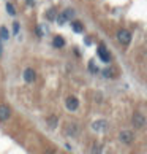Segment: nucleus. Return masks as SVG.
Wrapping results in <instances>:
<instances>
[{"instance_id": "nucleus-1", "label": "nucleus", "mask_w": 147, "mask_h": 154, "mask_svg": "<svg viewBox=\"0 0 147 154\" xmlns=\"http://www.w3.org/2000/svg\"><path fill=\"white\" fill-rule=\"evenodd\" d=\"M117 40L120 45H130V42H131V33L127 29H120L117 32Z\"/></svg>"}, {"instance_id": "nucleus-2", "label": "nucleus", "mask_w": 147, "mask_h": 154, "mask_svg": "<svg viewBox=\"0 0 147 154\" xmlns=\"http://www.w3.org/2000/svg\"><path fill=\"white\" fill-rule=\"evenodd\" d=\"M131 122H133V125H134V129H144V125H146V118H144L143 113H134Z\"/></svg>"}, {"instance_id": "nucleus-3", "label": "nucleus", "mask_w": 147, "mask_h": 154, "mask_svg": "<svg viewBox=\"0 0 147 154\" xmlns=\"http://www.w3.org/2000/svg\"><path fill=\"white\" fill-rule=\"evenodd\" d=\"M119 140H120L122 143H125V145H130V143H133L134 135H133L131 130H122V132L119 134Z\"/></svg>"}, {"instance_id": "nucleus-4", "label": "nucleus", "mask_w": 147, "mask_h": 154, "mask_svg": "<svg viewBox=\"0 0 147 154\" xmlns=\"http://www.w3.org/2000/svg\"><path fill=\"white\" fill-rule=\"evenodd\" d=\"M66 108H68L70 111H76L78 110V106H79V100L76 99V97H73V95H70L68 99H66Z\"/></svg>"}, {"instance_id": "nucleus-5", "label": "nucleus", "mask_w": 147, "mask_h": 154, "mask_svg": "<svg viewBox=\"0 0 147 154\" xmlns=\"http://www.w3.org/2000/svg\"><path fill=\"white\" fill-rule=\"evenodd\" d=\"M92 129L95 132H103V130L108 129V121H104V119H100V121H95L92 124Z\"/></svg>"}, {"instance_id": "nucleus-6", "label": "nucleus", "mask_w": 147, "mask_h": 154, "mask_svg": "<svg viewBox=\"0 0 147 154\" xmlns=\"http://www.w3.org/2000/svg\"><path fill=\"white\" fill-rule=\"evenodd\" d=\"M35 78H37V73L33 68H25L24 70V81L25 83H33L35 81Z\"/></svg>"}, {"instance_id": "nucleus-7", "label": "nucleus", "mask_w": 147, "mask_h": 154, "mask_svg": "<svg viewBox=\"0 0 147 154\" xmlns=\"http://www.w3.org/2000/svg\"><path fill=\"white\" fill-rule=\"evenodd\" d=\"M11 116V110L7 105H0V121H8Z\"/></svg>"}, {"instance_id": "nucleus-8", "label": "nucleus", "mask_w": 147, "mask_h": 154, "mask_svg": "<svg viewBox=\"0 0 147 154\" xmlns=\"http://www.w3.org/2000/svg\"><path fill=\"white\" fill-rule=\"evenodd\" d=\"M65 132H66V135H68V137H76L78 134H79V127H78V125L76 124H68V125H66V130H65Z\"/></svg>"}, {"instance_id": "nucleus-9", "label": "nucleus", "mask_w": 147, "mask_h": 154, "mask_svg": "<svg viewBox=\"0 0 147 154\" xmlns=\"http://www.w3.org/2000/svg\"><path fill=\"white\" fill-rule=\"evenodd\" d=\"M98 56H100V57H101V60H103V62H109V54H108V51H106V48L103 46V45H100V46H98Z\"/></svg>"}, {"instance_id": "nucleus-10", "label": "nucleus", "mask_w": 147, "mask_h": 154, "mask_svg": "<svg viewBox=\"0 0 147 154\" xmlns=\"http://www.w3.org/2000/svg\"><path fill=\"white\" fill-rule=\"evenodd\" d=\"M52 45H54L55 48H63V46H65V40H63V37H54Z\"/></svg>"}, {"instance_id": "nucleus-11", "label": "nucleus", "mask_w": 147, "mask_h": 154, "mask_svg": "<svg viewBox=\"0 0 147 154\" xmlns=\"http://www.w3.org/2000/svg\"><path fill=\"white\" fill-rule=\"evenodd\" d=\"M57 122H59L57 116H49V118H48V124H49L51 129H55V127H57Z\"/></svg>"}, {"instance_id": "nucleus-12", "label": "nucleus", "mask_w": 147, "mask_h": 154, "mask_svg": "<svg viewBox=\"0 0 147 154\" xmlns=\"http://www.w3.org/2000/svg\"><path fill=\"white\" fill-rule=\"evenodd\" d=\"M8 37H10V33L7 30V27H2V29H0V38L5 42V40H8Z\"/></svg>"}, {"instance_id": "nucleus-13", "label": "nucleus", "mask_w": 147, "mask_h": 154, "mask_svg": "<svg viewBox=\"0 0 147 154\" xmlns=\"http://www.w3.org/2000/svg\"><path fill=\"white\" fill-rule=\"evenodd\" d=\"M73 29H75V32H78V33H81L84 29H82V24H81V22H78V21H75V22H73Z\"/></svg>"}, {"instance_id": "nucleus-14", "label": "nucleus", "mask_w": 147, "mask_h": 154, "mask_svg": "<svg viewBox=\"0 0 147 154\" xmlns=\"http://www.w3.org/2000/svg\"><path fill=\"white\" fill-rule=\"evenodd\" d=\"M62 14H63V18H65V19H71V18H73V14H75V11L68 8V10H65Z\"/></svg>"}, {"instance_id": "nucleus-15", "label": "nucleus", "mask_w": 147, "mask_h": 154, "mask_svg": "<svg viewBox=\"0 0 147 154\" xmlns=\"http://www.w3.org/2000/svg\"><path fill=\"white\" fill-rule=\"evenodd\" d=\"M46 18L49 19V21H54L55 19V11L51 8V10H48V13H46Z\"/></svg>"}, {"instance_id": "nucleus-16", "label": "nucleus", "mask_w": 147, "mask_h": 154, "mask_svg": "<svg viewBox=\"0 0 147 154\" xmlns=\"http://www.w3.org/2000/svg\"><path fill=\"white\" fill-rule=\"evenodd\" d=\"M7 11H8L11 16H16V10H14V7L11 3H7Z\"/></svg>"}, {"instance_id": "nucleus-17", "label": "nucleus", "mask_w": 147, "mask_h": 154, "mask_svg": "<svg viewBox=\"0 0 147 154\" xmlns=\"http://www.w3.org/2000/svg\"><path fill=\"white\" fill-rule=\"evenodd\" d=\"M104 76H106V78H112V76H114V70L106 68V70H104Z\"/></svg>"}, {"instance_id": "nucleus-18", "label": "nucleus", "mask_w": 147, "mask_h": 154, "mask_svg": "<svg viewBox=\"0 0 147 154\" xmlns=\"http://www.w3.org/2000/svg\"><path fill=\"white\" fill-rule=\"evenodd\" d=\"M13 32H14V33L19 32V24H18V22H14V24H13Z\"/></svg>"}, {"instance_id": "nucleus-19", "label": "nucleus", "mask_w": 147, "mask_h": 154, "mask_svg": "<svg viewBox=\"0 0 147 154\" xmlns=\"http://www.w3.org/2000/svg\"><path fill=\"white\" fill-rule=\"evenodd\" d=\"M25 3H27V5H29V7H32V5H33V3H35V0H25Z\"/></svg>"}, {"instance_id": "nucleus-20", "label": "nucleus", "mask_w": 147, "mask_h": 154, "mask_svg": "<svg viewBox=\"0 0 147 154\" xmlns=\"http://www.w3.org/2000/svg\"><path fill=\"white\" fill-rule=\"evenodd\" d=\"M37 35H38V37H41V35H43V33H41V29H40V26L37 27Z\"/></svg>"}]
</instances>
